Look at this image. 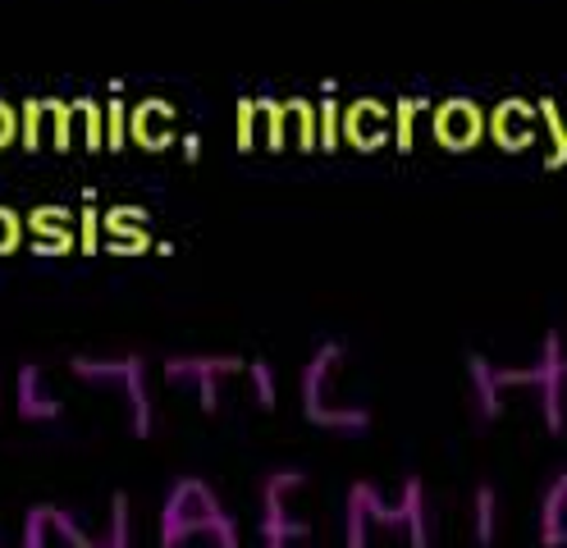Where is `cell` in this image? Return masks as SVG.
Wrapping results in <instances>:
<instances>
[{"label": "cell", "instance_id": "cell-30", "mask_svg": "<svg viewBox=\"0 0 567 548\" xmlns=\"http://www.w3.org/2000/svg\"><path fill=\"white\" fill-rule=\"evenodd\" d=\"M19 242H23V219H19V210L0 206V256L19 251Z\"/></svg>", "mask_w": 567, "mask_h": 548}, {"label": "cell", "instance_id": "cell-32", "mask_svg": "<svg viewBox=\"0 0 567 548\" xmlns=\"http://www.w3.org/2000/svg\"><path fill=\"white\" fill-rule=\"evenodd\" d=\"M197 146H202L197 137H184V161H197Z\"/></svg>", "mask_w": 567, "mask_h": 548}, {"label": "cell", "instance_id": "cell-6", "mask_svg": "<svg viewBox=\"0 0 567 548\" xmlns=\"http://www.w3.org/2000/svg\"><path fill=\"white\" fill-rule=\"evenodd\" d=\"M69 375L87 389H105L120 397L124 425L133 438H152L156 434V397H152V365L142 352H115V356H92L79 352L69 356Z\"/></svg>", "mask_w": 567, "mask_h": 548}, {"label": "cell", "instance_id": "cell-26", "mask_svg": "<svg viewBox=\"0 0 567 548\" xmlns=\"http://www.w3.org/2000/svg\"><path fill=\"white\" fill-rule=\"evenodd\" d=\"M101 210H96V201H92V193H87V201H83V210H79V251L83 256H96V247H101Z\"/></svg>", "mask_w": 567, "mask_h": 548}, {"label": "cell", "instance_id": "cell-16", "mask_svg": "<svg viewBox=\"0 0 567 548\" xmlns=\"http://www.w3.org/2000/svg\"><path fill=\"white\" fill-rule=\"evenodd\" d=\"M105 234H111V251L124 256V251H147L152 247V234H147V210L142 206H115L101 215Z\"/></svg>", "mask_w": 567, "mask_h": 548}, {"label": "cell", "instance_id": "cell-15", "mask_svg": "<svg viewBox=\"0 0 567 548\" xmlns=\"http://www.w3.org/2000/svg\"><path fill=\"white\" fill-rule=\"evenodd\" d=\"M69 215L64 206H38V210H28V229H32V251L38 256H64V251H74L79 238L74 229H69Z\"/></svg>", "mask_w": 567, "mask_h": 548}, {"label": "cell", "instance_id": "cell-19", "mask_svg": "<svg viewBox=\"0 0 567 548\" xmlns=\"http://www.w3.org/2000/svg\"><path fill=\"white\" fill-rule=\"evenodd\" d=\"M261 146L266 152H284L289 146V101H275V96H261Z\"/></svg>", "mask_w": 567, "mask_h": 548}, {"label": "cell", "instance_id": "cell-9", "mask_svg": "<svg viewBox=\"0 0 567 548\" xmlns=\"http://www.w3.org/2000/svg\"><path fill=\"white\" fill-rule=\"evenodd\" d=\"M431 133L444 152H472V146H481V137L489 133V115L472 96H449L431 110Z\"/></svg>", "mask_w": 567, "mask_h": 548}, {"label": "cell", "instance_id": "cell-1", "mask_svg": "<svg viewBox=\"0 0 567 548\" xmlns=\"http://www.w3.org/2000/svg\"><path fill=\"white\" fill-rule=\"evenodd\" d=\"M467 393H472V421L494 425L504 416L508 393H536V407L549 434L567 430V343L558 329H549L536 361L526 365H499L481 352L467 356Z\"/></svg>", "mask_w": 567, "mask_h": 548}, {"label": "cell", "instance_id": "cell-21", "mask_svg": "<svg viewBox=\"0 0 567 548\" xmlns=\"http://www.w3.org/2000/svg\"><path fill=\"white\" fill-rule=\"evenodd\" d=\"M247 389H252V402H257V407L261 412H275L279 407V380H275V365L270 361H247Z\"/></svg>", "mask_w": 567, "mask_h": 548}, {"label": "cell", "instance_id": "cell-5", "mask_svg": "<svg viewBox=\"0 0 567 548\" xmlns=\"http://www.w3.org/2000/svg\"><path fill=\"white\" fill-rule=\"evenodd\" d=\"M348 375V348L339 339L321 343L298 371V407L302 421L316 430H334V434H367L375 425L371 402L348 397L339 384Z\"/></svg>", "mask_w": 567, "mask_h": 548}, {"label": "cell", "instance_id": "cell-22", "mask_svg": "<svg viewBox=\"0 0 567 548\" xmlns=\"http://www.w3.org/2000/svg\"><path fill=\"white\" fill-rule=\"evenodd\" d=\"M74 115H79V105L47 96V133H51L55 152H69V146H74Z\"/></svg>", "mask_w": 567, "mask_h": 548}, {"label": "cell", "instance_id": "cell-17", "mask_svg": "<svg viewBox=\"0 0 567 548\" xmlns=\"http://www.w3.org/2000/svg\"><path fill=\"white\" fill-rule=\"evenodd\" d=\"M499 521H504V498L494 485H476L472 489V544L476 548H494L499 544Z\"/></svg>", "mask_w": 567, "mask_h": 548}, {"label": "cell", "instance_id": "cell-7", "mask_svg": "<svg viewBox=\"0 0 567 548\" xmlns=\"http://www.w3.org/2000/svg\"><path fill=\"white\" fill-rule=\"evenodd\" d=\"M311 475L302 466H270L257 485V535L261 548H316V526L302 517Z\"/></svg>", "mask_w": 567, "mask_h": 548}, {"label": "cell", "instance_id": "cell-33", "mask_svg": "<svg viewBox=\"0 0 567 548\" xmlns=\"http://www.w3.org/2000/svg\"><path fill=\"white\" fill-rule=\"evenodd\" d=\"M0 548H6V544H0Z\"/></svg>", "mask_w": 567, "mask_h": 548}, {"label": "cell", "instance_id": "cell-13", "mask_svg": "<svg viewBox=\"0 0 567 548\" xmlns=\"http://www.w3.org/2000/svg\"><path fill=\"white\" fill-rule=\"evenodd\" d=\"M536 544L540 548H567V466L549 475L536 503Z\"/></svg>", "mask_w": 567, "mask_h": 548}, {"label": "cell", "instance_id": "cell-4", "mask_svg": "<svg viewBox=\"0 0 567 548\" xmlns=\"http://www.w3.org/2000/svg\"><path fill=\"white\" fill-rule=\"evenodd\" d=\"M19 548H137L133 498L128 489H115L105 507V526H87L79 507L32 503L19 526Z\"/></svg>", "mask_w": 567, "mask_h": 548}, {"label": "cell", "instance_id": "cell-25", "mask_svg": "<svg viewBox=\"0 0 567 548\" xmlns=\"http://www.w3.org/2000/svg\"><path fill=\"white\" fill-rule=\"evenodd\" d=\"M74 105H79V120H83L87 152H105V105H96V101H74Z\"/></svg>", "mask_w": 567, "mask_h": 548}, {"label": "cell", "instance_id": "cell-20", "mask_svg": "<svg viewBox=\"0 0 567 548\" xmlns=\"http://www.w3.org/2000/svg\"><path fill=\"white\" fill-rule=\"evenodd\" d=\"M540 105V124L549 128V156H545V165L549 169H563L567 165V115H563V110L545 96V101H536Z\"/></svg>", "mask_w": 567, "mask_h": 548}, {"label": "cell", "instance_id": "cell-8", "mask_svg": "<svg viewBox=\"0 0 567 548\" xmlns=\"http://www.w3.org/2000/svg\"><path fill=\"white\" fill-rule=\"evenodd\" d=\"M161 375L174 389H188L197 397L202 416H220L225 384L247 375V361L234 356V352H174V356H165Z\"/></svg>", "mask_w": 567, "mask_h": 548}, {"label": "cell", "instance_id": "cell-11", "mask_svg": "<svg viewBox=\"0 0 567 548\" xmlns=\"http://www.w3.org/2000/svg\"><path fill=\"white\" fill-rule=\"evenodd\" d=\"M343 142L358 152H380L384 142H394V105L371 96L343 105Z\"/></svg>", "mask_w": 567, "mask_h": 548}, {"label": "cell", "instance_id": "cell-23", "mask_svg": "<svg viewBox=\"0 0 567 548\" xmlns=\"http://www.w3.org/2000/svg\"><path fill=\"white\" fill-rule=\"evenodd\" d=\"M19 110H23L19 146H23V152H42V128H47V96H28Z\"/></svg>", "mask_w": 567, "mask_h": 548}, {"label": "cell", "instance_id": "cell-14", "mask_svg": "<svg viewBox=\"0 0 567 548\" xmlns=\"http://www.w3.org/2000/svg\"><path fill=\"white\" fill-rule=\"evenodd\" d=\"M128 137L142 146V152H165L174 142V105L161 96H147L128 110Z\"/></svg>", "mask_w": 567, "mask_h": 548}, {"label": "cell", "instance_id": "cell-31", "mask_svg": "<svg viewBox=\"0 0 567 548\" xmlns=\"http://www.w3.org/2000/svg\"><path fill=\"white\" fill-rule=\"evenodd\" d=\"M19 128H23V110H14L10 101H0V152L19 137Z\"/></svg>", "mask_w": 567, "mask_h": 548}, {"label": "cell", "instance_id": "cell-2", "mask_svg": "<svg viewBox=\"0 0 567 548\" xmlns=\"http://www.w3.org/2000/svg\"><path fill=\"white\" fill-rule=\"evenodd\" d=\"M394 539L403 548H435V503L421 475H403L399 494L375 480H352L343 494V548H375Z\"/></svg>", "mask_w": 567, "mask_h": 548}, {"label": "cell", "instance_id": "cell-18", "mask_svg": "<svg viewBox=\"0 0 567 548\" xmlns=\"http://www.w3.org/2000/svg\"><path fill=\"white\" fill-rule=\"evenodd\" d=\"M289 137L298 152H321V110L302 96L289 101Z\"/></svg>", "mask_w": 567, "mask_h": 548}, {"label": "cell", "instance_id": "cell-27", "mask_svg": "<svg viewBox=\"0 0 567 548\" xmlns=\"http://www.w3.org/2000/svg\"><path fill=\"white\" fill-rule=\"evenodd\" d=\"M128 146V105L111 101L105 105V152H124Z\"/></svg>", "mask_w": 567, "mask_h": 548}, {"label": "cell", "instance_id": "cell-3", "mask_svg": "<svg viewBox=\"0 0 567 548\" xmlns=\"http://www.w3.org/2000/svg\"><path fill=\"white\" fill-rule=\"evenodd\" d=\"M193 539H206L210 548H243L238 511H229L225 494L206 475H179L156 511V544L161 548H188Z\"/></svg>", "mask_w": 567, "mask_h": 548}, {"label": "cell", "instance_id": "cell-28", "mask_svg": "<svg viewBox=\"0 0 567 548\" xmlns=\"http://www.w3.org/2000/svg\"><path fill=\"white\" fill-rule=\"evenodd\" d=\"M316 110H321V152H339V142H343V105H334L326 96Z\"/></svg>", "mask_w": 567, "mask_h": 548}, {"label": "cell", "instance_id": "cell-10", "mask_svg": "<svg viewBox=\"0 0 567 548\" xmlns=\"http://www.w3.org/2000/svg\"><path fill=\"white\" fill-rule=\"evenodd\" d=\"M14 407H19V421H28V425H51V421L64 416V402L47 384V365L42 361L19 365V375H14Z\"/></svg>", "mask_w": 567, "mask_h": 548}, {"label": "cell", "instance_id": "cell-24", "mask_svg": "<svg viewBox=\"0 0 567 548\" xmlns=\"http://www.w3.org/2000/svg\"><path fill=\"white\" fill-rule=\"evenodd\" d=\"M421 110H425V101H416V96L394 101V146H399V152H412V146H416V120H421Z\"/></svg>", "mask_w": 567, "mask_h": 548}, {"label": "cell", "instance_id": "cell-12", "mask_svg": "<svg viewBox=\"0 0 567 548\" xmlns=\"http://www.w3.org/2000/svg\"><path fill=\"white\" fill-rule=\"evenodd\" d=\"M536 128H540V105L536 101H522V96H508L489 110V137L504 146V152H526L536 142Z\"/></svg>", "mask_w": 567, "mask_h": 548}, {"label": "cell", "instance_id": "cell-29", "mask_svg": "<svg viewBox=\"0 0 567 548\" xmlns=\"http://www.w3.org/2000/svg\"><path fill=\"white\" fill-rule=\"evenodd\" d=\"M257 124H261V105L238 101V152H257Z\"/></svg>", "mask_w": 567, "mask_h": 548}]
</instances>
